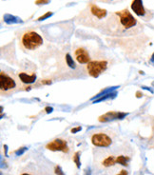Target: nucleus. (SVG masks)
Listing matches in <instances>:
<instances>
[{"mask_svg": "<svg viewBox=\"0 0 154 175\" xmlns=\"http://www.w3.org/2000/svg\"><path fill=\"white\" fill-rule=\"evenodd\" d=\"M130 160V158L128 157H126L124 155H120L116 158V163L124 166V167H126L127 166V161Z\"/></svg>", "mask_w": 154, "mask_h": 175, "instance_id": "obj_13", "label": "nucleus"}, {"mask_svg": "<svg viewBox=\"0 0 154 175\" xmlns=\"http://www.w3.org/2000/svg\"><path fill=\"white\" fill-rule=\"evenodd\" d=\"M131 9L138 16L146 18V20H148V18L149 14H148V11L144 8L142 0H133L131 3Z\"/></svg>", "mask_w": 154, "mask_h": 175, "instance_id": "obj_7", "label": "nucleus"}, {"mask_svg": "<svg viewBox=\"0 0 154 175\" xmlns=\"http://www.w3.org/2000/svg\"><path fill=\"white\" fill-rule=\"evenodd\" d=\"M115 163H116V159L114 158V156H109L104 161H103L102 164H103V166H104V167L109 168V167L114 166Z\"/></svg>", "mask_w": 154, "mask_h": 175, "instance_id": "obj_12", "label": "nucleus"}, {"mask_svg": "<svg viewBox=\"0 0 154 175\" xmlns=\"http://www.w3.org/2000/svg\"><path fill=\"white\" fill-rule=\"evenodd\" d=\"M4 19H5V22H7V23H9V24L19 22V19H18L17 17L12 16V15H6L4 16Z\"/></svg>", "mask_w": 154, "mask_h": 175, "instance_id": "obj_14", "label": "nucleus"}, {"mask_svg": "<svg viewBox=\"0 0 154 175\" xmlns=\"http://www.w3.org/2000/svg\"><path fill=\"white\" fill-rule=\"evenodd\" d=\"M126 115V113H124V112L109 111V112L105 113L104 115L100 116L99 121L100 122H108L109 120H114V119H123Z\"/></svg>", "mask_w": 154, "mask_h": 175, "instance_id": "obj_9", "label": "nucleus"}, {"mask_svg": "<svg viewBox=\"0 0 154 175\" xmlns=\"http://www.w3.org/2000/svg\"><path fill=\"white\" fill-rule=\"evenodd\" d=\"M16 88V83L14 78H11L10 75L4 71L0 72V89L1 92H10Z\"/></svg>", "mask_w": 154, "mask_h": 175, "instance_id": "obj_5", "label": "nucleus"}, {"mask_svg": "<svg viewBox=\"0 0 154 175\" xmlns=\"http://www.w3.org/2000/svg\"><path fill=\"white\" fill-rule=\"evenodd\" d=\"M115 15L117 16V19L120 22V25L122 26V28L126 31L131 30L137 26L136 19L132 16V15L127 10L116 11L115 12Z\"/></svg>", "mask_w": 154, "mask_h": 175, "instance_id": "obj_2", "label": "nucleus"}, {"mask_svg": "<svg viewBox=\"0 0 154 175\" xmlns=\"http://www.w3.org/2000/svg\"><path fill=\"white\" fill-rule=\"evenodd\" d=\"M54 173L56 175H65V173H64V171L62 170V169L59 166H56L54 168Z\"/></svg>", "mask_w": 154, "mask_h": 175, "instance_id": "obj_17", "label": "nucleus"}, {"mask_svg": "<svg viewBox=\"0 0 154 175\" xmlns=\"http://www.w3.org/2000/svg\"><path fill=\"white\" fill-rule=\"evenodd\" d=\"M51 15H53V12H50V11H48L47 14H45L44 15L40 16V17L38 18L37 20H38V21H42V20H44V19H46V18H48V17H49V16H51Z\"/></svg>", "mask_w": 154, "mask_h": 175, "instance_id": "obj_18", "label": "nucleus"}, {"mask_svg": "<svg viewBox=\"0 0 154 175\" xmlns=\"http://www.w3.org/2000/svg\"><path fill=\"white\" fill-rule=\"evenodd\" d=\"M45 110H46L47 113H49V112L53 111V108H50V107H46V108H45Z\"/></svg>", "mask_w": 154, "mask_h": 175, "instance_id": "obj_22", "label": "nucleus"}, {"mask_svg": "<svg viewBox=\"0 0 154 175\" xmlns=\"http://www.w3.org/2000/svg\"><path fill=\"white\" fill-rule=\"evenodd\" d=\"M89 11L92 12V15L93 16H95V17L98 18L99 20L104 19V18L107 16V15H108L107 10L101 9V8H99L98 6L94 5V4H92V5H91V9H89Z\"/></svg>", "mask_w": 154, "mask_h": 175, "instance_id": "obj_10", "label": "nucleus"}, {"mask_svg": "<svg viewBox=\"0 0 154 175\" xmlns=\"http://www.w3.org/2000/svg\"><path fill=\"white\" fill-rule=\"evenodd\" d=\"M43 44V38L39 33L34 31H28L23 33L21 37V45L24 49L34 51Z\"/></svg>", "mask_w": 154, "mask_h": 175, "instance_id": "obj_1", "label": "nucleus"}, {"mask_svg": "<svg viewBox=\"0 0 154 175\" xmlns=\"http://www.w3.org/2000/svg\"><path fill=\"white\" fill-rule=\"evenodd\" d=\"M117 175H127V171H126V170H125V169H123V170H121V171H120V173H119V174H117Z\"/></svg>", "mask_w": 154, "mask_h": 175, "instance_id": "obj_23", "label": "nucleus"}, {"mask_svg": "<svg viewBox=\"0 0 154 175\" xmlns=\"http://www.w3.org/2000/svg\"><path fill=\"white\" fill-rule=\"evenodd\" d=\"M49 1L50 0H36L35 1V4L36 5H41V4H48V3H49Z\"/></svg>", "mask_w": 154, "mask_h": 175, "instance_id": "obj_19", "label": "nucleus"}, {"mask_svg": "<svg viewBox=\"0 0 154 175\" xmlns=\"http://www.w3.org/2000/svg\"><path fill=\"white\" fill-rule=\"evenodd\" d=\"M74 55H75L76 61L78 62L79 64H88V62H91L89 54H88L87 49H85L84 48L77 49L74 53Z\"/></svg>", "mask_w": 154, "mask_h": 175, "instance_id": "obj_8", "label": "nucleus"}, {"mask_svg": "<svg viewBox=\"0 0 154 175\" xmlns=\"http://www.w3.org/2000/svg\"><path fill=\"white\" fill-rule=\"evenodd\" d=\"M21 175H31V174H29V173H23V174H21Z\"/></svg>", "mask_w": 154, "mask_h": 175, "instance_id": "obj_27", "label": "nucleus"}, {"mask_svg": "<svg viewBox=\"0 0 154 175\" xmlns=\"http://www.w3.org/2000/svg\"><path fill=\"white\" fill-rule=\"evenodd\" d=\"M108 67L109 63L106 60H93L87 64V70L92 77L96 78L101 73L106 71Z\"/></svg>", "mask_w": 154, "mask_h": 175, "instance_id": "obj_3", "label": "nucleus"}, {"mask_svg": "<svg viewBox=\"0 0 154 175\" xmlns=\"http://www.w3.org/2000/svg\"><path fill=\"white\" fill-rule=\"evenodd\" d=\"M26 151H27V147H22V148H20V149H18V151L15 152V154L16 155H22Z\"/></svg>", "mask_w": 154, "mask_h": 175, "instance_id": "obj_20", "label": "nucleus"}, {"mask_svg": "<svg viewBox=\"0 0 154 175\" xmlns=\"http://www.w3.org/2000/svg\"><path fill=\"white\" fill-rule=\"evenodd\" d=\"M46 148H48L49 151H51V152H62L65 153H68L70 151L67 141L63 139H54L53 141L47 144Z\"/></svg>", "mask_w": 154, "mask_h": 175, "instance_id": "obj_6", "label": "nucleus"}, {"mask_svg": "<svg viewBox=\"0 0 154 175\" xmlns=\"http://www.w3.org/2000/svg\"><path fill=\"white\" fill-rule=\"evenodd\" d=\"M142 95H141V92H137V97H141Z\"/></svg>", "mask_w": 154, "mask_h": 175, "instance_id": "obj_26", "label": "nucleus"}, {"mask_svg": "<svg viewBox=\"0 0 154 175\" xmlns=\"http://www.w3.org/2000/svg\"><path fill=\"white\" fill-rule=\"evenodd\" d=\"M73 162L76 164V167L79 169L80 166H81V162H80V152H75V154H74V156H73Z\"/></svg>", "mask_w": 154, "mask_h": 175, "instance_id": "obj_16", "label": "nucleus"}, {"mask_svg": "<svg viewBox=\"0 0 154 175\" xmlns=\"http://www.w3.org/2000/svg\"><path fill=\"white\" fill-rule=\"evenodd\" d=\"M92 143L95 147H108L111 145L112 140L108 134H106L104 132H98L92 136Z\"/></svg>", "mask_w": 154, "mask_h": 175, "instance_id": "obj_4", "label": "nucleus"}, {"mask_svg": "<svg viewBox=\"0 0 154 175\" xmlns=\"http://www.w3.org/2000/svg\"><path fill=\"white\" fill-rule=\"evenodd\" d=\"M66 62H67V64L69 65V67L74 69L75 68V63H74V61L72 59V57L71 56L70 53H67L66 54Z\"/></svg>", "mask_w": 154, "mask_h": 175, "instance_id": "obj_15", "label": "nucleus"}, {"mask_svg": "<svg viewBox=\"0 0 154 175\" xmlns=\"http://www.w3.org/2000/svg\"><path fill=\"white\" fill-rule=\"evenodd\" d=\"M151 62H152V63H154V53H153L152 56H151Z\"/></svg>", "mask_w": 154, "mask_h": 175, "instance_id": "obj_25", "label": "nucleus"}, {"mask_svg": "<svg viewBox=\"0 0 154 175\" xmlns=\"http://www.w3.org/2000/svg\"><path fill=\"white\" fill-rule=\"evenodd\" d=\"M42 84H45V85H47V84H51V81H50V80H43V81H42Z\"/></svg>", "mask_w": 154, "mask_h": 175, "instance_id": "obj_24", "label": "nucleus"}, {"mask_svg": "<svg viewBox=\"0 0 154 175\" xmlns=\"http://www.w3.org/2000/svg\"><path fill=\"white\" fill-rule=\"evenodd\" d=\"M79 130H81V127H77V128H74L71 130V133H76V132H78Z\"/></svg>", "mask_w": 154, "mask_h": 175, "instance_id": "obj_21", "label": "nucleus"}, {"mask_svg": "<svg viewBox=\"0 0 154 175\" xmlns=\"http://www.w3.org/2000/svg\"><path fill=\"white\" fill-rule=\"evenodd\" d=\"M18 77L20 79V81L24 84H32L33 82H35L36 80V75L33 73L32 75H29V74L25 73V72H20L18 74Z\"/></svg>", "mask_w": 154, "mask_h": 175, "instance_id": "obj_11", "label": "nucleus"}]
</instances>
